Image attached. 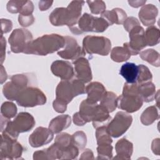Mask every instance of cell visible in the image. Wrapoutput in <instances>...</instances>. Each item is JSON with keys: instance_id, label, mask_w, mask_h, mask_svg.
Here are the masks:
<instances>
[{"instance_id": "obj_1", "label": "cell", "mask_w": 160, "mask_h": 160, "mask_svg": "<svg viewBox=\"0 0 160 160\" xmlns=\"http://www.w3.org/2000/svg\"><path fill=\"white\" fill-rule=\"evenodd\" d=\"M64 36L57 34L43 35L32 40L28 45L24 53L46 56L54 52L65 46Z\"/></svg>"}, {"instance_id": "obj_2", "label": "cell", "mask_w": 160, "mask_h": 160, "mask_svg": "<svg viewBox=\"0 0 160 160\" xmlns=\"http://www.w3.org/2000/svg\"><path fill=\"white\" fill-rule=\"evenodd\" d=\"M35 125L34 117L26 112H19L13 121H9L6 124L2 134L13 139H17L19 134L31 130Z\"/></svg>"}, {"instance_id": "obj_3", "label": "cell", "mask_w": 160, "mask_h": 160, "mask_svg": "<svg viewBox=\"0 0 160 160\" xmlns=\"http://www.w3.org/2000/svg\"><path fill=\"white\" fill-rule=\"evenodd\" d=\"M85 92L84 82L81 80L77 78L70 80H62L56 87V99L68 104L75 96Z\"/></svg>"}, {"instance_id": "obj_4", "label": "cell", "mask_w": 160, "mask_h": 160, "mask_svg": "<svg viewBox=\"0 0 160 160\" xmlns=\"http://www.w3.org/2000/svg\"><path fill=\"white\" fill-rule=\"evenodd\" d=\"M82 47L86 53L107 56L110 52L111 43L108 38L103 36H87L83 39Z\"/></svg>"}, {"instance_id": "obj_5", "label": "cell", "mask_w": 160, "mask_h": 160, "mask_svg": "<svg viewBox=\"0 0 160 160\" xmlns=\"http://www.w3.org/2000/svg\"><path fill=\"white\" fill-rule=\"evenodd\" d=\"M16 101L20 106L31 108L44 104L46 102V97L39 89L27 87L19 92Z\"/></svg>"}, {"instance_id": "obj_6", "label": "cell", "mask_w": 160, "mask_h": 160, "mask_svg": "<svg viewBox=\"0 0 160 160\" xmlns=\"http://www.w3.org/2000/svg\"><path fill=\"white\" fill-rule=\"evenodd\" d=\"M132 118L126 112L119 111L106 126L107 131L111 136L118 138L124 134L131 126Z\"/></svg>"}, {"instance_id": "obj_7", "label": "cell", "mask_w": 160, "mask_h": 160, "mask_svg": "<svg viewBox=\"0 0 160 160\" xmlns=\"http://www.w3.org/2000/svg\"><path fill=\"white\" fill-rule=\"evenodd\" d=\"M32 40L31 32L26 29H14L9 37V43L12 52H24L28 44Z\"/></svg>"}, {"instance_id": "obj_8", "label": "cell", "mask_w": 160, "mask_h": 160, "mask_svg": "<svg viewBox=\"0 0 160 160\" xmlns=\"http://www.w3.org/2000/svg\"><path fill=\"white\" fill-rule=\"evenodd\" d=\"M1 139L0 155L1 159H13L21 158L23 148L20 143L16 139L3 134H1Z\"/></svg>"}, {"instance_id": "obj_9", "label": "cell", "mask_w": 160, "mask_h": 160, "mask_svg": "<svg viewBox=\"0 0 160 160\" xmlns=\"http://www.w3.org/2000/svg\"><path fill=\"white\" fill-rule=\"evenodd\" d=\"M129 42H126L124 46L129 50L131 55H137L139 51L145 48L146 45L144 30L140 25L135 26L129 32Z\"/></svg>"}, {"instance_id": "obj_10", "label": "cell", "mask_w": 160, "mask_h": 160, "mask_svg": "<svg viewBox=\"0 0 160 160\" xmlns=\"http://www.w3.org/2000/svg\"><path fill=\"white\" fill-rule=\"evenodd\" d=\"M65 48L58 52V54L64 59L76 60L86 55V52L78 44L76 40L71 36H65Z\"/></svg>"}, {"instance_id": "obj_11", "label": "cell", "mask_w": 160, "mask_h": 160, "mask_svg": "<svg viewBox=\"0 0 160 160\" xmlns=\"http://www.w3.org/2000/svg\"><path fill=\"white\" fill-rule=\"evenodd\" d=\"M143 100L139 94H126L118 97L117 107L127 112L138 111L142 106Z\"/></svg>"}, {"instance_id": "obj_12", "label": "cell", "mask_w": 160, "mask_h": 160, "mask_svg": "<svg viewBox=\"0 0 160 160\" xmlns=\"http://www.w3.org/2000/svg\"><path fill=\"white\" fill-rule=\"evenodd\" d=\"M53 139V132L44 127L37 128L29 138V142L33 148H38L48 144Z\"/></svg>"}, {"instance_id": "obj_13", "label": "cell", "mask_w": 160, "mask_h": 160, "mask_svg": "<svg viewBox=\"0 0 160 160\" xmlns=\"http://www.w3.org/2000/svg\"><path fill=\"white\" fill-rule=\"evenodd\" d=\"M84 4L82 1H72L69 4L65 9V25L70 28L78 24Z\"/></svg>"}, {"instance_id": "obj_14", "label": "cell", "mask_w": 160, "mask_h": 160, "mask_svg": "<svg viewBox=\"0 0 160 160\" xmlns=\"http://www.w3.org/2000/svg\"><path fill=\"white\" fill-rule=\"evenodd\" d=\"M51 70L54 75L62 80H70L74 75V71L71 64L67 61L57 60L54 61L51 66Z\"/></svg>"}, {"instance_id": "obj_15", "label": "cell", "mask_w": 160, "mask_h": 160, "mask_svg": "<svg viewBox=\"0 0 160 160\" xmlns=\"http://www.w3.org/2000/svg\"><path fill=\"white\" fill-rule=\"evenodd\" d=\"M76 78L84 83L92 80V76L89 61L87 59L81 57L73 61Z\"/></svg>"}, {"instance_id": "obj_16", "label": "cell", "mask_w": 160, "mask_h": 160, "mask_svg": "<svg viewBox=\"0 0 160 160\" xmlns=\"http://www.w3.org/2000/svg\"><path fill=\"white\" fill-rule=\"evenodd\" d=\"M106 92L102 84L99 82H90L86 87V92L88 94L86 101L90 103H97L100 101Z\"/></svg>"}, {"instance_id": "obj_17", "label": "cell", "mask_w": 160, "mask_h": 160, "mask_svg": "<svg viewBox=\"0 0 160 160\" xmlns=\"http://www.w3.org/2000/svg\"><path fill=\"white\" fill-rule=\"evenodd\" d=\"M158 14V8L152 4L144 5L139 12V18L144 26H152Z\"/></svg>"}, {"instance_id": "obj_18", "label": "cell", "mask_w": 160, "mask_h": 160, "mask_svg": "<svg viewBox=\"0 0 160 160\" xmlns=\"http://www.w3.org/2000/svg\"><path fill=\"white\" fill-rule=\"evenodd\" d=\"M94 18V16L88 13H84L80 17L78 22V26L71 27L69 29L75 34H82L84 32H92Z\"/></svg>"}, {"instance_id": "obj_19", "label": "cell", "mask_w": 160, "mask_h": 160, "mask_svg": "<svg viewBox=\"0 0 160 160\" xmlns=\"http://www.w3.org/2000/svg\"><path fill=\"white\" fill-rule=\"evenodd\" d=\"M116 156L113 159H130L133 151V144L125 138L119 140L115 146Z\"/></svg>"}, {"instance_id": "obj_20", "label": "cell", "mask_w": 160, "mask_h": 160, "mask_svg": "<svg viewBox=\"0 0 160 160\" xmlns=\"http://www.w3.org/2000/svg\"><path fill=\"white\" fill-rule=\"evenodd\" d=\"M98 107L99 104L97 103H90L86 99H84L80 104L78 112L86 123H87L93 121L98 112Z\"/></svg>"}, {"instance_id": "obj_21", "label": "cell", "mask_w": 160, "mask_h": 160, "mask_svg": "<svg viewBox=\"0 0 160 160\" xmlns=\"http://www.w3.org/2000/svg\"><path fill=\"white\" fill-rule=\"evenodd\" d=\"M101 18H104L109 25L121 24L124 23L127 15L123 9L116 8L111 11H105L101 14Z\"/></svg>"}, {"instance_id": "obj_22", "label": "cell", "mask_w": 160, "mask_h": 160, "mask_svg": "<svg viewBox=\"0 0 160 160\" xmlns=\"http://www.w3.org/2000/svg\"><path fill=\"white\" fill-rule=\"evenodd\" d=\"M139 69L138 66L132 62H126L119 70V74L126 81L127 83L134 84L137 82Z\"/></svg>"}, {"instance_id": "obj_23", "label": "cell", "mask_w": 160, "mask_h": 160, "mask_svg": "<svg viewBox=\"0 0 160 160\" xmlns=\"http://www.w3.org/2000/svg\"><path fill=\"white\" fill-rule=\"evenodd\" d=\"M71 119L68 114L59 115L52 119L49 125V129L55 134L59 133L71 125Z\"/></svg>"}, {"instance_id": "obj_24", "label": "cell", "mask_w": 160, "mask_h": 160, "mask_svg": "<svg viewBox=\"0 0 160 160\" xmlns=\"http://www.w3.org/2000/svg\"><path fill=\"white\" fill-rule=\"evenodd\" d=\"M138 89L139 95L143 101L149 102L156 98V86L151 81L139 84Z\"/></svg>"}, {"instance_id": "obj_25", "label": "cell", "mask_w": 160, "mask_h": 160, "mask_svg": "<svg viewBox=\"0 0 160 160\" xmlns=\"http://www.w3.org/2000/svg\"><path fill=\"white\" fill-rule=\"evenodd\" d=\"M118 97L115 93L106 91L100 101V104L104 107L109 112H111L117 108Z\"/></svg>"}, {"instance_id": "obj_26", "label": "cell", "mask_w": 160, "mask_h": 160, "mask_svg": "<svg viewBox=\"0 0 160 160\" xmlns=\"http://www.w3.org/2000/svg\"><path fill=\"white\" fill-rule=\"evenodd\" d=\"M159 118L158 109L155 106H149L146 108L141 116V121L145 126L152 124Z\"/></svg>"}, {"instance_id": "obj_27", "label": "cell", "mask_w": 160, "mask_h": 160, "mask_svg": "<svg viewBox=\"0 0 160 160\" xmlns=\"http://www.w3.org/2000/svg\"><path fill=\"white\" fill-rule=\"evenodd\" d=\"M23 89H22L18 85L11 81L4 85L2 88V92L4 96L8 99L16 101L19 92Z\"/></svg>"}, {"instance_id": "obj_28", "label": "cell", "mask_w": 160, "mask_h": 160, "mask_svg": "<svg viewBox=\"0 0 160 160\" xmlns=\"http://www.w3.org/2000/svg\"><path fill=\"white\" fill-rule=\"evenodd\" d=\"M131 54L129 50L126 46L123 44L122 47H115L114 48L111 52V59L118 62L126 61L129 59Z\"/></svg>"}, {"instance_id": "obj_29", "label": "cell", "mask_w": 160, "mask_h": 160, "mask_svg": "<svg viewBox=\"0 0 160 160\" xmlns=\"http://www.w3.org/2000/svg\"><path fill=\"white\" fill-rule=\"evenodd\" d=\"M139 56L142 59L147 61L151 65L159 67L160 64V56L158 52L152 49H148L142 51L139 53Z\"/></svg>"}, {"instance_id": "obj_30", "label": "cell", "mask_w": 160, "mask_h": 160, "mask_svg": "<svg viewBox=\"0 0 160 160\" xmlns=\"http://www.w3.org/2000/svg\"><path fill=\"white\" fill-rule=\"evenodd\" d=\"M159 30L154 26H150L144 32V37L147 46H152L159 42Z\"/></svg>"}, {"instance_id": "obj_31", "label": "cell", "mask_w": 160, "mask_h": 160, "mask_svg": "<svg viewBox=\"0 0 160 160\" xmlns=\"http://www.w3.org/2000/svg\"><path fill=\"white\" fill-rule=\"evenodd\" d=\"M96 138L98 145L111 144L112 142V139L107 131L106 126H100L96 128Z\"/></svg>"}, {"instance_id": "obj_32", "label": "cell", "mask_w": 160, "mask_h": 160, "mask_svg": "<svg viewBox=\"0 0 160 160\" xmlns=\"http://www.w3.org/2000/svg\"><path fill=\"white\" fill-rule=\"evenodd\" d=\"M1 116L10 119L12 118H14L17 113V108L16 106L9 101L4 102L1 108Z\"/></svg>"}, {"instance_id": "obj_33", "label": "cell", "mask_w": 160, "mask_h": 160, "mask_svg": "<svg viewBox=\"0 0 160 160\" xmlns=\"http://www.w3.org/2000/svg\"><path fill=\"white\" fill-rule=\"evenodd\" d=\"M138 69L139 72L136 82L137 84L139 85L152 80V74L147 66L143 64H139L138 65Z\"/></svg>"}, {"instance_id": "obj_34", "label": "cell", "mask_w": 160, "mask_h": 160, "mask_svg": "<svg viewBox=\"0 0 160 160\" xmlns=\"http://www.w3.org/2000/svg\"><path fill=\"white\" fill-rule=\"evenodd\" d=\"M98 159H110L112 156V146L111 144L98 145L97 148Z\"/></svg>"}, {"instance_id": "obj_35", "label": "cell", "mask_w": 160, "mask_h": 160, "mask_svg": "<svg viewBox=\"0 0 160 160\" xmlns=\"http://www.w3.org/2000/svg\"><path fill=\"white\" fill-rule=\"evenodd\" d=\"M61 149L62 152L61 159H76L79 154V149L72 143L69 146Z\"/></svg>"}, {"instance_id": "obj_36", "label": "cell", "mask_w": 160, "mask_h": 160, "mask_svg": "<svg viewBox=\"0 0 160 160\" xmlns=\"http://www.w3.org/2000/svg\"><path fill=\"white\" fill-rule=\"evenodd\" d=\"M87 138L82 131H77L72 135V142L79 149H83L86 146Z\"/></svg>"}, {"instance_id": "obj_37", "label": "cell", "mask_w": 160, "mask_h": 160, "mask_svg": "<svg viewBox=\"0 0 160 160\" xmlns=\"http://www.w3.org/2000/svg\"><path fill=\"white\" fill-rule=\"evenodd\" d=\"M54 143H56L61 149H64L72 143V136L66 132L60 133L56 136Z\"/></svg>"}, {"instance_id": "obj_38", "label": "cell", "mask_w": 160, "mask_h": 160, "mask_svg": "<svg viewBox=\"0 0 160 160\" xmlns=\"http://www.w3.org/2000/svg\"><path fill=\"white\" fill-rule=\"evenodd\" d=\"M87 3L92 14H102L106 10V4L102 1H88Z\"/></svg>"}, {"instance_id": "obj_39", "label": "cell", "mask_w": 160, "mask_h": 160, "mask_svg": "<svg viewBox=\"0 0 160 160\" xmlns=\"http://www.w3.org/2000/svg\"><path fill=\"white\" fill-rule=\"evenodd\" d=\"M109 26L108 22L102 18L95 17L93 24L92 32H102L104 31Z\"/></svg>"}, {"instance_id": "obj_40", "label": "cell", "mask_w": 160, "mask_h": 160, "mask_svg": "<svg viewBox=\"0 0 160 160\" xmlns=\"http://www.w3.org/2000/svg\"><path fill=\"white\" fill-rule=\"evenodd\" d=\"M61 149L56 143H54L47 149L48 159H61Z\"/></svg>"}, {"instance_id": "obj_41", "label": "cell", "mask_w": 160, "mask_h": 160, "mask_svg": "<svg viewBox=\"0 0 160 160\" xmlns=\"http://www.w3.org/2000/svg\"><path fill=\"white\" fill-rule=\"evenodd\" d=\"M26 1H9L7 4V9L11 13L20 12Z\"/></svg>"}, {"instance_id": "obj_42", "label": "cell", "mask_w": 160, "mask_h": 160, "mask_svg": "<svg viewBox=\"0 0 160 160\" xmlns=\"http://www.w3.org/2000/svg\"><path fill=\"white\" fill-rule=\"evenodd\" d=\"M18 21L19 24L24 27L31 26L34 21V18L32 14L31 15H19Z\"/></svg>"}, {"instance_id": "obj_43", "label": "cell", "mask_w": 160, "mask_h": 160, "mask_svg": "<svg viewBox=\"0 0 160 160\" xmlns=\"http://www.w3.org/2000/svg\"><path fill=\"white\" fill-rule=\"evenodd\" d=\"M123 24H124V29L128 32H129L135 26L140 25V23L138 21V20L134 17H129L126 18V19L125 20Z\"/></svg>"}, {"instance_id": "obj_44", "label": "cell", "mask_w": 160, "mask_h": 160, "mask_svg": "<svg viewBox=\"0 0 160 160\" xmlns=\"http://www.w3.org/2000/svg\"><path fill=\"white\" fill-rule=\"evenodd\" d=\"M34 10V6L31 1H26L24 6H22L19 14L20 15H31Z\"/></svg>"}, {"instance_id": "obj_45", "label": "cell", "mask_w": 160, "mask_h": 160, "mask_svg": "<svg viewBox=\"0 0 160 160\" xmlns=\"http://www.w3.org/2000/svg\"><path fill=\"white\" fill-rule=\"evenodd\" d=\"M52 106L54 110L59 113H62L66 111L67 104L56 99L52 102Z\"/></svg>"}, {"instance_id": "obj_46", "label": "cell", "mask_w": 160, "mask_h": 160, "mask_svg": "<svg viewBox=\"0 0 160 160\" xmlns=\"http://www.w3.org/2000/svg\"><path fill=\"white\" fill-rule=\"evenodd\" d=\"M1 36L4 33H7L9 32L12 28V23L11 21L6 19H1Z\"/></svg>"}, {"instance_id": "obj_47", "label": "cell", "mask_w": 160, "mask_h": 160, "mask_svg": "<svg viewBox=\"0 0 160 160\" xmlns=\"http://www.w3.org/2000/svg\"><path fill=\"white\" fill-rule=\"evenodd\" d=\"M34 159H48L47 155V149L38 151L33 154Z\"/></svg>"}, {"instance_id": "obj_48", "label": "cell", "mask_w": 160, "mask_h": 160, "mask_svg": "<svg viewBox=\"0 0 160 160\" xmlns=\"http://www.w3.org/2000/svg\"><path fill=\"white\" fill-rule=\"evenodd\" d=\"M53 3L52 1H40L39 2V8L41 11H46Z\"/></svg>"}, {"instance_id": "obj_49", "label": "cell", "mask_w": 160, "mask_h": 160, "mask_svg": "<svg viewBox=\"0 0 160 160\" xmlns=\"http://www.w3.org/2000/svg\"><path fill=\"white\" fill-rule=\"evenodd\" d=\"M73 122L77 126H83L86 123V122L83 120L81 116L79 115V112H77L73 115Z\"/></svg>"}, {"instance_id": "obj_50", "label": "cell", "mask_w": 160, "mask_h": 160, "mask_svg": "<svg viewBox=\"0 0 160 160\" xmlns=\"http://www.w3.org/2000/svg\"><path fill=\"white\" fill-rule=\"evenodd\" d=\"M94 156L93 152L91 149H87L81 154L80 159H93Z\"/></svg>"}, {"instance_id": "obj_51", "label": "cell", "mask_w": 160, "mask_h": 160, "mask_svg": "<svg viewBox=\"0 0 160 160\" xmlns=\"http://www.w3.org/2000/svg\"><path fill=\"white\" fill-rule=\"evenodd\" d=\"M152 152L156 155L159 154V139L157 138L153 140L152 142Z\"/></svg>"}, {"instance_id": "obj_52", "label": "cell", "mask_w": 160, "mask_h": 160, "mask_svg": "<svg viewBox=\"0 0 160 160\" xmlns=\"http://www.w3.org/2000/svg\"><path fill=\"white\" fill-rule=\"evenodd\" d=\"M1 64H2L4 59L5 58V51H6V39L1 36Z\"/></svg>"}, {"instance_id": "obj_53", "label": "cell", "mask_w": 160, "mask_h": 160, "mask_svg": "<svg viewBox=\"0 0 160 160\" xmlns=\"http://www.w3.org/2000/svg\"><path fill=\"white\" fill-rule=\"evenodd\" d=\"M146 1H128V3L134 8H138L144 5L146 3Z\"/></svg>"}, {"instance_id": "obj_54", "label": "cell", "mask_w": 160, "mask_h": 160, "mask_svg": "<svg viewBox=\"0 0 160 160\" xmlns=\"http://www.w3.org/2000/svg\"><path fill=\"white\" fill-rule=\"evenodd\" d=\"M1 83L2 84L8 78V75L6 72V71L3 67V66L1 64Z\"/></svg>"}]
</instances>
